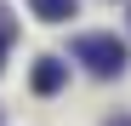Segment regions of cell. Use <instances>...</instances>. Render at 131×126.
<instances>
[{"mask_svg":"<svg viewBox=\"0 0 131 126\" xmlns=\"http://www.w3.org/2000/svg\"><path fill=\"white\" fill-rule=\"evenodd\" d=\"M63 80H69V69H63L57 57H40V63H34V75H29V86H34L40 97H51V92H63Z\"/></svg>","mask_w":131,"mask_h":126,"instance_id":"7a4b0ae2","label":"cell"},{"mask_svg":"<svg viewBox=\"0 0 131 126\" xmlns=\"http://www.w3.org/2000/svg\"><path fill=\"white\" fill-rule=\"evenodd\" d=\"M6 46H12V34H6V29H0V57H6Z\"/></svg>","mask_w":131,"mask_h":126,"instance_id":"277c9868","label":"cell"},{"mask_svg":"<svg viewBox=\"0 0 131 126\" xmlns=\"http://www.w3.org/2000/svg\"><path fill=\"white\" fill-rule=\"evenodd\" d=\"M29 12L40 17V23H69V17H74V0H29Z\"/></svg>","mask_w":131,"mask_h":126,"instance_id":"3957f363","label":"cell"},{"mask_svg":"<svg viewBox=\"0 0 131 126\" xmlns=\"http://www.w3.org/2000/svg\"><path fill=\"white\" fill-rule=\"evenodd\" d=\"M74 57L91 75H120L125 69V40H114V34H80L74 40Z\"/></svg>","mask_w":131,"mask_h":126,"instance_id":"6da1fadb","label":"cell"},{"mask_svg":"<svg viewBox=\"0 0 131 126\" xmlns=\"http://www.w3.org/2000/svg\"><path fill=\"white\" fill-rule=\"evenodd\" d=\"M114 126H131V120H114Z\"/></svg>","mask_w":131,"mask_h":126,"instance_id":"5b68a950","label":"cell"}]
</instances>
